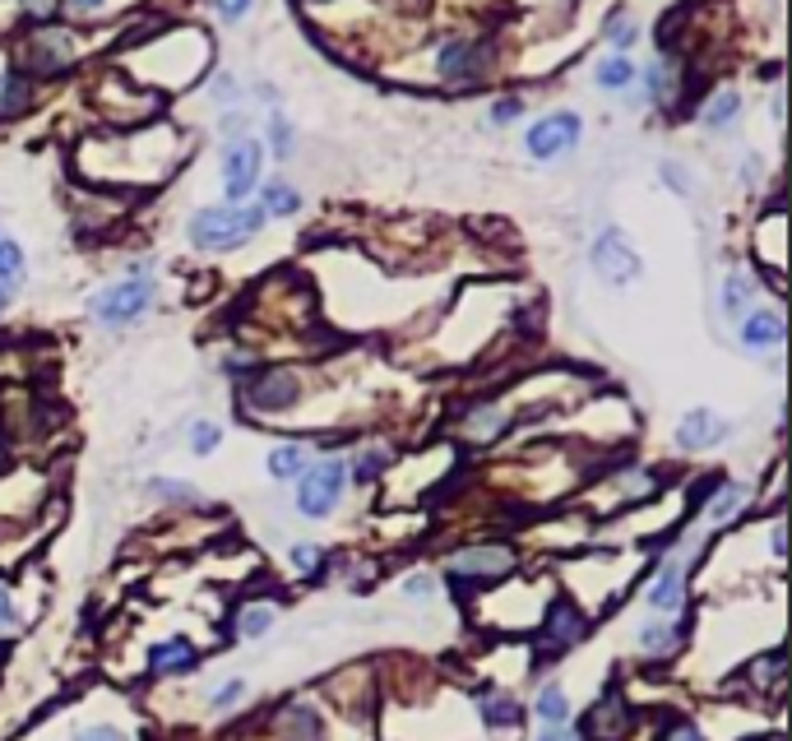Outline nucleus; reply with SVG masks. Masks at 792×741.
I'll list each match as a JSON object with an SVG mask.
<instances>
[{"label":"nucleus","mask_w":792,"mask_h":741,"mask_svg":"<svg viewBox=\"0 0 792 741\" xmlns=\"http://www.w3.org/2000/svg\"><path fill=\"white\" fill-rule=\"evenodd\" d=\"M33 102V79L19 65H0V117H19Z\"/></svg>","instance_id":"16"},{"label":"nucleus","mask_w":792,"mask_h":741,"mask_svg":"<svg viewBox=\"0 0 792 741\" xmlns=\"http://www.w3.org/2000/svg\"><path fill=\"white\" fill-rule=\"evenodd\" d=\"M218 440H223L218 422H195V426H191V450H195V455H214Z\"/></svg>","instance_id":"35"},{"label":"nucleus","mask_w":792,"mask_h":741,"mask_svg":"<svg viewBox=\"0 0 792 741\" xmlns=\"http://www.w3.org/2000/svg\"><path fill=\"white\" fill-rule=\"evenodd\" d=\"M403 593L426 602V598H436V579L432 575H409V579H403Z\"/></svg>","instance_id":"43"},{"label":"nucleus","mask_w":792,"mask_h":741,"mask_svg":"<svg viewBox=\"0 0 792 741\" xmlns=\"http://www.w3.org/2000/svg\"><path fill=\"white\" fill-rule=\"evenodd\" d=\"M538 741H579V732H575V728H565V723H556V728H542Z\"/></svg>","instance_id":"46"},{"label":"nucleus","mask_w":792,"mask_h":741,"mask_svg":"<svg viewBox=\"0 0 792 741\" xmlns=\"http://www.w3.org/2000/svg\"><path fill=\"white\" fill-rule=\"evenodd\" d=\"M728 417H718V413H709V408H695V413H686L682 422H676V450L682 455H705V450H714V445H723L728 440Z\"/></svg>","instance_id":"12"},{"label":"nucleus","mask_w":792,"mask_h":741,"mask_svg":"<svg viewBox=\"0 0 792 741\" xmlns=\"http://www.w3.org/2000/svg\"><path fill=\"white\" fill-rule=\"evenodd\" d=\"M783 334H788V325H783L779 306H751L737 320V339L746 352H774V348H783Z\"/></svg>","instance_id":"13"},{"label":"nucleus","mask_w":792,"mask_h":741,"mask_svg":"<svg viewBox=\"0 0 792 741\" xmlns=\"http://www.w3.org/2000/svg\"><path fill=\"white\" fill-rule=\"evenodd\" d=\"M510 426V413L506 408H496V403H487V408H478V413H468V422H464V432L473 436V440H496Z\"/></svg>","instance_id":"26"},{"label":"nucleus","mask_w":792,"mask_h":741,"mask_svg":"<svg viewBox=\"0 0 792 741\" xmlns=\"http://www.w3.org/2000/svg\"><path fill=\"white\" fill-rule=\"evenodd\" d=\"M741 182H746V186H756V182H760V159H756V153L741 163Z\"/></svg>","instance_id":"47"},{"label":"nucleus","mask_w":792,"mask_h":741,"mask_svg":"<svg viewBox=\"0 0 792 741\" xmlns=\"http://www.w3.org/2000/svg\"><path fill=\"white\" fill-rule=\"evenodd\" d=\"M75 741H130L117 723H88V728H75Z\"/></svg>","instance_id":"37"},{"label":"nucleus","mask_w":792,"mask_h":741,"mask_svg":"<svg viewBox=\"0 0 792 741\" xmlns=\"http://www.w3.org/2000/svg\"><path fill=\"white\" fill-rule=\"evenodd\" d=\"M491 61H496V47L487 37H449L436 52V75L449 88H473V84L487 79Z\"/></svg>","instance_id":"3"},{"label":"nucleus","mask_w":792,"mask_h":741,"mask_svg":"<svg viewBox=\"0 0 792 741\" xmlns=\"http://www.w3.org/2000/svg\"><path fill=\"white\" fill-rule=\"evenodd\" d=\"M149 491H153L158 501H181V505H195V501H199V505H205V497H199L195 487L176 482V478H153V482H149Z\"/></svg>","instance_id":"31"},{"label":"nucleus","mask_w":792,"mask_h":741,"mask_svg":"<svg viewBox=\"0 0 792 741\" xmlns=\"http://www.w3.org/2000/svg\"><path fill=\"white\" fill-rule=\"evenodd\" d=\"M663 741H705V732H699L695 723H672V728L663 732Z\"/></svg>","instance_id":"45"},{"label":"nucleus","mask_w":792,"mask_h":741,"mask_svg":"<svg viewBox=\"0 0 792 741\" xmlns=\"http://www.w3.org/2000/svg\"><path fill=\"white\" fill-rule=\"evenodd\" d=\"M297 209H302V195L292 190L287 182H264V186H260V214H264V218H269V214H274V218H292Z\"/></svg>","instance_id":"24"},{"label":"nucleus","mask_w":792,"mask_h":741,"mask_svg":"<svg viewBox=\"0 0 792 741\" xmlns=\"http://www.w3.org/2000/svg\"><path fill=\"white\" fill-rule=\"evenodd\" d=\"M158 297V287L149 274H130L121 283H107L102 292H94L88 297V316H94L102 329H121V325H134L144 316V310L153 306Z\"/></svg>","instance_id":"2"},{"label":"nucleus","mask_w":792,"mask_h":741,"mask_svg":"<svg viewBox=\"0 0 792 741\" xmlns=\"http://www.w3.org/2000/svg\"><path fill=\"white\" fill-rule=\"evenodd\" d=\"M636 37H640V29H636V19H626V14H617L612 24H607V42H612V47L626 56L630 47H636Z\"/></svg>","instance_id":"34"},{"label":"nucleus","mask_w":792,"mask_h":741,"mask_svg":"<svg viewBox=\"0 0 792 741\" xmlns=\"http://www.w3.org/2000/svg\"><path fill=\"white\" fill-rule=\"evenodd\" d=\"M510 570H514V552L496 547V543L464 547V552L449 556V579H455V589H459V584H478V579H501Z\"/></svg>","instance_id":"11"},{"label":"nucleus","mask_w":792,"mask_h":741,"mask_svg":"<svg viewBox=\"0 0 792 741\" xmlns=\"http://www.w3.org/2000/svg\"><path fill=\"white\" fill-rule=\"evenodd\" d=\"M588 264H594V274L603 283H612V287H630L644 274V260H640V251L630 246V237L621 228H607V232L594 237V246H588Z\"/></svg>","instance_id":"5"},{"label":"nucleus","mask_w":792,"mask_h":741,"mask_svg":"<svg viewBox=\"0 0 792 741\" xmlns=\"http://www.w3.org/2000/svg\"><path fill=\"white\" fill-rule=\"evenodd\" d=\"M264 228L260 205H209L186 222V237L199 251H237Z\"/></svg>","instance_id":"1"},{"label":"nucleus","mask_w":792,"mask_h":741,"mask_svg":"<svg viewBox=\"0 0 792 741\" xmlns=\"http://www.w3.org/2000/svg\"><path fill=\"white\" fill-rule=\"evenodd\" d=\"M199 663V649L191 644V640H181V635H172V640H163V644H153L149 649V672H158V677H172V672H191Z\"/></svg>","instance_id":"15"},{"label":"nucleus","mask_w":792,"mask_h":741,"mask_svg":"<svg viewBox=\"0 0 792 741\" xmlns=\"http://www.w3.org/2000/svg\"><path fill=\"white\" fill-rule=\"evenodd\" d=\"M756 292H760V287H756L751 274H728V279H723V316L741 320L746 310L756 306Z\"/></svg>","instance_id":"21"},{"label":"nucleus","mask_w":792,"mask_h":741,"mask_svg":"<svg viewBox=\"0 0 792 741\" xmlns=\"http://www.w3.org/2000/svg\"><path fill=\"white\" fill-rule=\"evenodd\" d=\"M241 695H246V682L241 677H232V682H223L218 690H214V709H232V705H241Z\"/></svg>","instance_id":"39"},{"label":"nucleus","mask_w":792,"mask_h":741,"mask_svg":"<svg viewBox=\"0 0 792 741\" xmlns=\"http://www.w3.org/2000/svg\"><path fill=\"white\" fill-rule=\"evenodd\" d=\"M478 713L487 728H519V718H524V709L506 690H478Z\"/></svg>","instance_id":"20"},{"label":"nucleus","mask_w":792,"mask_h":741,"mask_svg":"<svg viewBox=\"0 0 792 741\" xmlns=\"http://www.w3.org/2000/svg\"><path fill=\"white\" fill-rule=\"evenodd\" d=\"M14 621H19V612H14V593L0 584V631H14Z\"/></svg>","instance_id":"44"},{"label":"nucleus","mask_w":792,"mask_h":741,"mask_svg":"<svg viewBox=\"0 0 792 741\" xmlns=\"http://www.w3.org/2000/svg\"><path fill=\"white\" fill-rule=\"evenodd\" d=\"M524 117V102L519 98H501V102H491V126H510Z\"/></svg>","instance_id":"41"},{"label":"nucleus","mask_w":792,"mask_h":741,"mask_svg":"<svg viewBox=\"0 0 792 741\" xmlns=\"http://www.w3.org/2000/svg\"><path fill=\"white\" fill-rule=\"evenodd\" d=\"M260 172H264V149L260 140H232L223 153V190H228V205H246L251 190H260Z\"/></svg>","instance_id":"9"},{"label":"nucleus","mask_w":792,"mask_h":741,"mask_svg":"<svg viewBox=\"0 0 792 741\" xmlns=\"http://www.w3.org/2000/svg\"><path fill=\"white\" fill-rule=\"evenodd\" d=\"M737 111H741V98L733 94V88H718V94L705 102V111H699V121H705V130H733Z\"/></svg>","instance_id":"23"},{"label":"nucleus","mask_w":792,"mask_h":741,"mask_svg":"<svg viewBox=\"0 0 792 741\" xmlns=\"http://www.w3.org/2000/svg\"><path fill=\"white\" fill-rule=\"evenodd\" d=\"M214 102H218L223 111H228V107H237V102H241V84H237L232 75H223V79L214 84Z\"/></svg>","instance_id":"42"},{"label":"nucleus","mask_w":792,"mask_h":741,"mask_svg":"<svg viewBox=\"0 0 792 741\" xmlns=\"http://www.w3.org/2000/svg\"><path fill=\"white\" fill-rule=\"evenodd\" d=\"M584 635H588V617L575 608V602L556 598L552 608H547L542 631H538V649H542V658H561V654H571Z\"/></svg>","instance_id":"10"},{"label":"nucleus","mask_w":792,"mask_h":741,"mask_svg":"<svg viewBox=\"0 0 792 741\" xmlns=\"http://www.w3.org/2000/svg\"><path fill=\"white\" fill-rule=\"evenodd\" d=\"M283 732L292 741H321L325 728H321V713H315L311 705H287L283 709Z\"/></svg>","instance_id":"25"},{"label":"nucleus","mask_w":792,"mask_h":741,"mask_svg":"<svg viewBox=\"0 0 792 741\" xmlns=\"http://www.w3.org/2000/svg\"><path fill=\"white\" fill-rule=\"evenodd\" d=\"M209 6L218 10V19H223V24H237V19H246V14H251V6H256V0H209Z\"/></svg>","instance_id":"40"},{"label":"nucleus","mask_w":792,"mask_h":741,"mask_svg":"<svg viewBox=\"0 0 792 741\" xmlns=\"http://www.w3.org/2000/svg\"><path fill=\"white\" fill-rule=\"evenodd\" d=\"M751 501V487L746 482H714V497H709V524H728L746 510Z\"/></svg>","instance_id":"18"},{"label":"nucleus","mask_w":792,"mask_h":741,"mask_svg":"<svg viewBox=\"0 0 792 741\" xmlns=\"http://www.w3.org/2000/svg\"><path fill=\"white\" fill-rule=\"evenodd\" d=\"M65 6H70L75 14H98V10L107 6V0H65Z\"/></svg>","instance_id":"48"},{"label":"nucleus","mask_w":792,"mask_h":741,"mask_svg":"<svg viewBox=\"0 0 792 741\" xmlns=\"http://www.w3.org/2000/svg\"><path fill=\"white\" fill-rule=\"evenodd\" d=\"M579 134H584L579 111H547L542 121L529 126L524 149H529L533 163H556V159H565V153L579 149Z\"/></svg>","instance_id":"7"},{"label":"nucleus","mask_w":792,"mask_h":741,"mask_svg":"<svg viewBox=\"0 0 792 741\" xmlns=\"http://www.w3.org/2000/svg\"><path fill=\"white\" fill-rule=\"evenodd\" d=\"M19 56H24V65H19L24 75H42V79L65 75L75 65V33L56 29V24H42L24 37V52Z\"/></svg>","instance_id":"6"},{"label":"nucleus","mask_w":792,"mask_h":741,"mask_svg":"<svg viewBox=\"0 0 792 741\" xmlns=\"http://www.w3.org/2000/svg\"><path fill=\"white\" fill-rule=\"evenodd\" d=\"M10 297H14V292H10V287H0V310H6V306H10Z\"/></svg>","instance_id":"49"},{"label":"nucleus","mask_w":792,"mask_h":741,"mask_svg":"<svg viewBox=\"0 0 792 741\" xmlns=\"http://www.w3.org/2000/svg\"><path fill=\"white\" fill-rule=\"evenodd\" d=\"M691 552L695 547H686V552H676L668 566L653 575V584H649V593H644V602L653 612H682V602H686V570H691Z\"/></svg>","instance_id":"14"},{"label":"nucleus","mask_w":792,"mask_h":741,"mask_svg":"<svg viewBox=\"0 0 792 741\" xmlns=\"http://www.w3.org/2000/svg\"><path fill=\"white\" fill-rule=\"evenodd\" d=\"M292 566H297L302 575H311V579H321L325 575V552L315 543H297L292 547Z\"/></svg>","instance_id":"33"},{"label":"nucleus","mask_w":792,"mask_h":741,"mask_svg":"<svg viewBox=\"0 0 792 741\" xmlns=\"http://www.w3.org/2000/svg\"><path fill=\"white\" fill-rule=\"evenodd\" d=\"M306 464H311L306 445H279V450H269V459H264V468H269V478H274V482H297L306 473Z\"/></svg>","instance_id":"22"},{"label":"nucleus","mask_w":792,"mask_h":741,"mask_svg":"<svg viewBox=\"0 0 792 741\" xmlns=\"http://www.w3.org/2000/svg\"><path fill=\"white\" fill-rule=\"evenodd\" d=\"M56 6H61V0H24V6H19V14H24L33 29H42V24H52Z\"/></svg>","instance_id":"36"},{"label":"nucleus","mask_w":792,"mask_h":741,"mask_svg":"<svg viewBox=\"0 0 792 741\" xmlns=\"http://www.w3.org/2000/svg\"><path fill=\"white\" fill-rule=\"evenodd\" d=\"M269 149H274V159H292V126L283 111H269Z\"/></svg>","instance_id":"32"},{"label":"nucleus","mask_w":792,"mask_h":741,"mask_svg":"<svg viewBox=\"0 0 792 741\" xmlns=\"http://www.w3.org/2000/svg\"><path fill=\"white\" fill-rule=\"evenodd\" d=\"M533 713H538L547 728H556V723H571V700H565V690H561V686H542V695H538Z\"/></svg>","instance_id":"28"},{"label":"nucleus","mask_w":792,"mask_h":741,"mask_svg":"<svg viewBox=\"0 0 792 741\" xmlns=\"http://www.w3.org/2000/svg\"><path fill=\"white\" fill-rule=\"evenodd\" d=\"M659 172H663V182H668L672 195H691V190H695V186H691V172H686L682 163H663Z\"/></svg>","instance_id":"38"},{"label":"nucleus","mask_w":792,"mask_h":741,"mask_svg":"<svg viewBox=\"0 0 792 741\" xmlns=\"http://www.w3.org/2000/svg\"><path fill=\"white\" fill-rule=\"evenodd\" d=\"M29 274V260H24V246H19L14 237H0V287H19Z\"/></svg>","instance_id":"27"},{"label":"nucleus","mask_w":792,"mask_h":741,"mask_svg":"<svg viewBox=\"0 0 792 741\" xmlns=\"http://www.w3.org/2000/svg\"><path fill=\"white\" fill-rule=\"evenodd\" d=\"M274 602H251V608L241 612V621H237V635H246V640H260V635H269L274 631Z\"/></svg>","instance_id":"29"},{"label":"nucleus","mask_w":792,"mask_h":741,"mask_svg":"<svg viewBox=\"0 0 792 741\" xmlns=\"http://www.w3.org/2000/svg\"><path fill=\"white\" fill-rule=\"evenodd\" d=\"M384 464H390V450H384V445H371V450H361L357 464H348V468H352L357 482H376L384 473Z\"/></svg>","instance_id":"30"},{"label":"nucleus","mask_w":792,"mask_h":741,"mask_svg":"<svg viewBox=\"0 0 792 741\" xmlns=\"http://www.w3.org/2000/svg\"><path fill=\"white\" fill-rule=\"evenodd\" d=\"M636 640H640V654L668 658V654H676V649H682V621H644Z\"/></svg>","instance_id":"17"},{"label":"nucleus","mask_w":792,"mask_h":741,"mask_svg":"<svg viewBox=\"0 0 792 741\" xmlns=\"http://www.w3.org/2000/svg\"><path fill=\"white\" fill-rule=\"evenodd\" d=\"M344 487H348V464L344 459L306 464V473L297 478V510L306 514V520H325V514H334V505L344 501Z\"/></svg>","instance_id":"4"},{"label":"nucleus","mask_w":792,"mask_h":741,"mask_svg":"<svg viewBox=\"0 0 792 741\" xmlns=\"http://www.w3.org/2000/svg\"><path fill=\"white\" fill-rule=\"evenodd\" d=\"M636 79H640L636 61H630V56H621V52L603 56V61H598V70H594V84H598V88H607V94H626V88L636 84Z\"/></svg>","instance_id":"19"},{"label":"nucleus","mask_w":792,"mask_h":741,"mask_svg":"<svg viewBox=\"0 0 792 741\" xmlns=\"http://www.w3.org/2000/svg\"><path fill=\"white\" fill-rule=\"evenodd\" d=\"M297 399H302V380L283 367H269L241 390V408L256 417H283L287 408H297Z\"/></svg>","instance_id":"8"}]
</instances>
